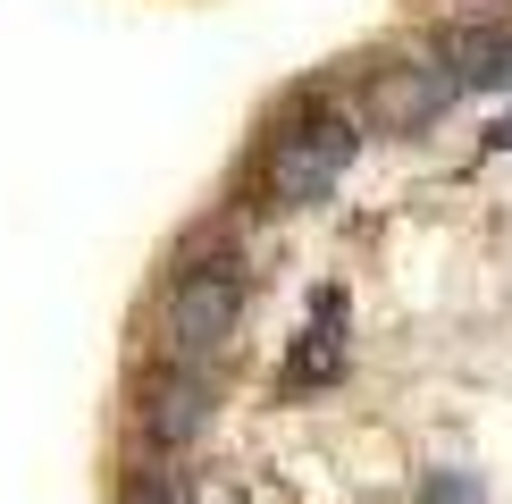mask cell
<instances>
[{"instance_id":"cell-1","label":"cell","mask_w":512,"mask_h":504,"mask_svg":"<svg viewBox=\"0 0 512 504\" xmlns=\"http://www.w3.org/2000/svg\"><path fill=\"white\" fill-rule=\"evenodd\" d=\"M353 160V126L336 118V110H319V118H294L286 135L269 143V194L277 202H319L336 185V168Z\"/></svg>"},{"instance_id":"cell-2","label":"cell","mask_w":512,"mask_h":504,"mask_svg":"<svg viewBox=\"0 0 512 504\" xmlns=\"http://www.w3.org/2000/svg\"><path fill=\"white\" fill-rule=\"evenodd\" d=\"M168 328H177L185 362H210V353L227 345V328H236V278H227V269L177 278V294H168Z\"/></svg>"},{"instance_id":"cell-3","label":"cell","mask_w":512,"mask_h":504,"mask_svg":"<svg viewBox=\"0 0 512 504\" xmlns=\"http://www.w3.org/2000/svg\"><path fill=\"white\" fill-rule=\"evenodd\" d=\"M445 93H454V68H387L370 84V110L387 126H420V118L445 110Z\"/></svg>"},{"instance_id":"cell-4","label":"cell","mask_w":512,"mask_h":504,"mask_svg":"<svg viewBox=\"0 0 512 504\" xmlns=\"http://www.w3.org/2000/svg\"><path fill=\"white\" fill-rule=\"evenodd\" d=\"M152 437L160 446H185V437H202V420H210V387H202V370H160L152 378Z\"/></svg>"},{"instance_id":"cell-5","label":"cell","mask_w":512,"mask_h":504,"mask_svg":"<svg viewBox=\"0 0 512 504\" xmlns=\"http://www.w3.org/2000/svg\"><path fill=\"white\" fill-rule=\"evenodd\" d=\"M429 504H479V488H471V479H445V471H437V479H429Z\"/></svg>"},{"instance_id":"cell-6","label":"cell","mask_w":512,"mask_h":504,"mask_svg":"<svg viewBox=\"0 0 512 504\" xmlns=\"http://www.w3.org/2000/svg\"><path fill=\"white\" fill-rule=\"evenodd\" d=\"M126 504H168V488H160V479H135V488H126Z\"/></svg>"},{"instance_id":"cell-7","label":"cell","mask_w":512,"mask_h":504,"mask_svg":"<svg viewBox=\"0 0 512 504\" xmlns=\"http://www.w3.org/2000/svg\"><path fill=\"white\" fill-rule=\"evenodd\" d=\"M496 152H512V118H504V126H496Z\"/></svg>"}]
</instances>
